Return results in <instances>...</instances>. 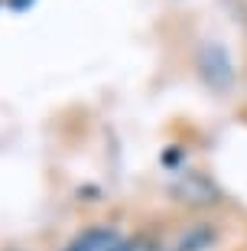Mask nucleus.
I'll list each match as a JSON object with an SVG mask.
<instances>
[{"label": "nucleus", "instance_id": "obj_1", "mask_svg": "<svg viewBox=\"0 0 247 251\" xmlns=\"http://www.w3.org/2000/svg\"><path fill=\"white\" fill-rule=\"evenodd\" d=\"M195 72L211 92L228 95L238 82V69L231 62V52L215 39H205L199 49H195Z\"/></svg>", "mask_w": 247, "mask_h": 251}, {"label": "nucleus", "instance_id": "obj_2", "mask_svg": "<svg viewBox=\"0 0 247 251\" xmlns=\"http://www.w3.org/2000/svg\"><path fill=\"white\" fill-rule=\"evenodd\" d=\"M120 245H124L120 232H114V228H101L98 225V228H88V232H82L78 238H72L62 251H117Z\"/></svg>", "mask_w": 247, "mask_h": 251}, {"label": "nucleus", "instance_id": "obj_3", "mask_svg": "<svg viewBox=\"0 0 247 251\" xmlns=\"http://www.w3.org/2000/svg\"><path fill=\"white\" fill-rule=\"evenodd\" d=\"M117 251H156L153 245H147V242H124Z\"/></svg>", "mask_w": 247, "mask_h": 251}, {"label": "nucleus", "instance_id": "obj_4", "mask_svg": "<svg viewBox=\"0 0 247 251\" xmlns=\"http://www.w3.org/2000/svg\"><path fill=\"white\" fill-rule=\"evenodd\" d=\"M33 0H10V10H29Z\"/></svg>", "mask_w": 247, "mask_h": 251}]
</instances>
